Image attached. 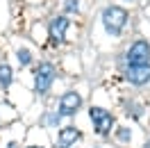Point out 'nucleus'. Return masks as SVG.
<instances>
[{
    "mask_svg": "<svg viewBox=\"0 0 150 148\" xmlns=\"http://www.w3.org/2000/svg\"><path fill=\"white\" fill-rule=\"evenodd\" d=\"M103 25L107 30V34H112V37H118L123 32V28L127 25V11L118 7V5H109V7H105L103 11Z\"/></svg>",
    "mask_w": 150,
    "mask_h": 148,
    "instance_id": "obj_1",
    "label": "nucleus"
},
{
    "mask_svg": "<svg viewBox=\"0 0 150 148\" xmlns=\"http://www.w3.org/2000/svg\"><path fill=\"white\" fill-rule=\"evenodd\" d=\"M55 75H57V68L50 62H43V64L37 66V71H34V91L39 96H43V93L50 91V87L55 82Z\"/></svg>",
    "mask_w": 150,
    "mask_h": 148,
    "instance_id": "obj_2",
    "label": "nucleus"
},
{
    "mask_svg": "<svg viewBox=\"0 0 150 148\" xmlns=\"http://www.w3.org/2000/svg\"><path fill=\"white\" fill-rule=\"evenodd\" d=\"M89 119H91L96 132H98L100 137H105V134H109V132H112V128H114V116H112V112H107L105 107H91V110H89Z\"/></svg>",
    "mask_w": 150,
    "mask_h": 148,
    "instance_id": "obj_3",
    "label": "nucleus"
},
{
    "mask_svg": "<svg viewBox=\"0 0 150 148\" xmlns=\"http://www.w3.org/2000/svg\"><path fill=\"white\" fill-rule=\"evenodd\" d=\"M127 66H139V64H150V43L148 41H134L130 50L125 53Z\"/></svg>",
    "mask_w": 150,
    "mask_h": 148,
    "instance_id": "obj_4",
    "label": "nucleus"
},
{
    "mask_svg": "<svg viewBox=\"0 0 150 148\" xmlns=\"http://www.w3.org/2000/svg\"><path fill=\"white\" fill-rule=\"evenodd\" d=\"M82 107V96L77 91H66L62 98H59V116H73L77 114V110Z\"/></svg>",
    "mask_w": 150,
    "mask_h": 148,
    "instance_id": "obj_5",
    "label": "nucleus"
},
{
    "mask_svg": "<svg viewBox=\"0 0 150 148\" xmlns=\"http://www.w3.org/2000/svg\"><path fill=\"white\" fill-rule=\"evenodd\" d=\"M125 80L134 87H143L150 82V64H139V66H127Z\"/></svg>",
    "mask_w": 150,
    "mask_h": 148,
    "instance_id": "obj_6",
    "label": "nucleus"
},
{
    "mask_svg": "<svg viewBox=\"0 0 150 148\" xmlns=\"http://www.w3.org/2000/svg\"><path fill=\"white\" fill-rule=\"evenodd\" d=\"M68 25H71V21L66 18V16H57V18H52V21H50V28H48V37H50V41L57 43V46L64 43Z\"/></svg>",
    "mask_w": 150,
    "mask_h": 148,
    "instance_id": "obj_7",
    "label": "nucleus"
},
{
    "mask_svg": "<svg viewBox=\"0 0 150 148\" xmlns=\"http://www.w3.org/2000/svg\"><path fill=\"white\" fill-rule=\"evenodd\" d=\"M77 139H80V130L75 125H66L59 130V148H71Z\"/></svg>",
    "mask_w": 150,
    "mask_h": 148,
    "instance_id": "obj_8",
    "label": "nucleus"
},
{
    "mask_svg": "<svg viewBox=\"0 0 150 148\" xmlns=\"http://www.w3.org/2000/svg\"><path fill=\"white\" fill-rule=\"evenodd\" d=\"M11 80H14V73H11V68L7 64H0V87H9Z\"/></svg>",
    "mask_w": 150,
    "mask_h": 148,
    "instance_id": "obj_9",
    "label": "nucleus"
},
{
    "mask_svg": "<svg viewBox=\"0 0 150 148\" xmlns=\"http://www.w3.org/2000/svg\"><path fill=\"white\" fill-rule=\"evenodd\" d=\"M16 57H18V64H21V66H28L30 62H32V55H30L28 48H21L18 53H16Z\"/></svg>",
    "mask_w": 150,
    "mask_h": 148,
    "instance_id": "obj_10",
    "label": "nucleus"
},
{
    "mask_svg": "<svg viewBox=\"0 0 150 148\" xmlns=\"http://www.w3.org/2000/svg\"><path fill=\"white\" fill-rule=\"evenodd\" d=\"M64 7H66V11H77L80 9V2H77V0H66Z\"/></svg>",
    "mask_w": 150,
    "mask_h": 148,
    "instance_id": "obj_11",
    "label": "nucleus"
},
{
    "mask_svg": "<svg viewBox=\"0 0 150 148\" xmlns=\"http://www.w3.org/2000/svg\"><path fill=\"white\" fill-rule=\"evenodd\" d=\"M118 137H121V139H130V130H121Z\"/></svg>",
    "mask_w": 150,
    "mask_h": 148,
    "instance_id": "obj_12",
    "label": "nucleus"
},
{
    "mask_svg": "<svg viewBox=\"0 0 150 148\" xmlns=\"http://www.w3.org/2000/svg\"><path fill=\"white\" fill-rule=\"evenodd\" d=\"M28 148H43V146H28Z\"/></svg>",
    "mask_w": 150,
    "mask_h": 148,
    "instance_id": "obj_13",
    "label": "nucleus"
}]
</instances>
